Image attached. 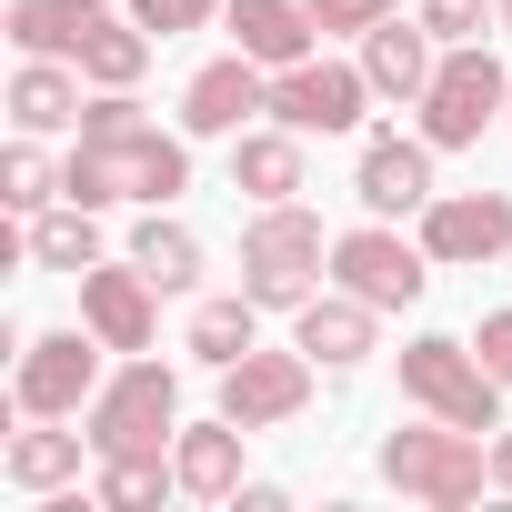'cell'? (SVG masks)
Returning <instances> with one entry per match:
<instances>
[{
  "label": "cell",
  "instance_id": "cell-7",
  "mask_svg": "<svg viewBox=\"0 0 512 512\" xmlns=\"http://www.w3.org/2000/svg\"><path fill=\"white\" fill-rule=\"evenodd\" d=\"M101 332L71 322V332H31L21 342V372H11V422H81V402L111 382L101 372Z\"/></svg>",
  "mask_w": 512,
  "mask_h": 512
},
{
  "label": "cell",
  "instance_id": "cell-16",
  "mask_svg": "<svg viewBox=\"0 0 512 512\" xmlns=\"http://www.w3.org/2000/svg\"><path fill=\"white\" fill-rule=\"evenodd\" d=\"M221 21H231V51H251L262 71H292V61L322 51L312 0H221Z\"/></svg>",
  "mask_w": 512,
  "mask_h": 512
},
{
  "label": "cell",
  "instance_id": "cell-34",
  "mask_svg": "<svg viewBox=\"0 0 512 512\" xmlns=\"http://www.w3.org/2000/svg\"><path fill=\"white\" fill-rule=\"evenodd\" d=\"M492 492H512V422L492 432Z\"/></svg>",
  "mask_w": 512,
  "mask_h": 512
},
{
  "label": "cell",
  "instance_id": "cell-32",
  "mask_svg": "<svg viewBox=\"0 0 512 512\" xmlns=\"http://www.w3.org/2000/svg\"><path fill=\"white\" fill-rule=\"evenodd\" d=\"M472 352L502 372V392H512V312H482V332H472Z\"/></svg>",
  "mask_w": 512,
  "mask_h": 512
},
{
  "label": "cell",
  "instance_id": "cell-33",
  "mask_svg": "<svg viewBox=\"0 0 512 512\" xmlns=\"http://www.w3.org/2000/svg\"><path fill=\"white\" fill-rule=\"evenodd\" d=\"M231 512H292V492H282V482H241Z\"/></svg>",
  "mask_w": 512,
  "mask_h": 512
},
{
  "label": "cell",
  "instance_id": "cell-27",
  "mask_svg": "<svg viewBox=\"0 0 512 512\" xmlns=\"http://www.w3.org/2000/svg\"><path fill=\"white\" fill-rule=\"evenodd\" d=\"M131 262H141L161 292H191V282H201V231H191V221H171V211H141Z\"/></svg>",
  "mask_w": 512,
  "mask_h": 512
},
{
  "label": "cell",
  "instance_id": "cell-35",
  "mask_svg": "<svg viewBox=\"0 0 512 512\" xmlns=\"http://www.w3.org/2000/svg\"><path fill=\"white\" fill-rule=\"evenodd\" d=\"M502 41H512V0H502Z\"/></svg>",
  "mask_w": 512,
  "mask_h": 512
},
{
  "label": "cell",
  "instance_id": "cell-22",
  "mask_svg": "<svg viewBox=\"0 0 512 512\" xmlns=\"http://www.w3.org/2000/svg\"><path fill=\"white\" fill-rule=\"evenodd\" d=\"M81 101H91L81 61H21V71H11V131H31V141L81 131Z\"/></svg>",
  "mask_w": 512,
  "mask_h": 512
},
{
  "label": "cell",
  "instance_id": "cell-19",
  "mask_svg": "<svg viewBox=\"0 0 512 512\" xmlns=\"http://www.w3.org/2000/svg\"><path fill=\"white\" fill-rule=\"evenodd\" d=\"M362 71H372V91H382V101H402V111H412V101L432 91V71H442V41L422 31V11H412V21L392 11L382 31H362Z\"/></svg>",
  "mask_w": 512,
  "mask_h": 512
},
{
  "label": "cell",
  "instance_id": "cell-25",
  "mask_svg": "<svg viewBox=\"0 0 512 512\" xmlns=\"http://www.w3.org/2000/svg\"><path fill=\"white\" fill-rule=\"evenodd\" d=\"M91 262H111L101 251V211H81V201H51L41 221H31V272H91Z\"/></svg>",
  "mask_w": 512,
  "mask_h": 512
},
{
  "label": "cell",
  "instance_id": "cell-1",
  "mask_svg": "<svg viewBox=\"0 0 512 512\" xmlns=\"http://www.w3.org/2000/svg\"><path fill=\"white\" fill-rule=\"evenodd\" d=\"M181 191H191V131H161V121H131V131H111V141H81V131H71L61 201H81V211H111V201L171 211Z\"/></svg>",
  "mask_w": 512,
  "mask_h": 512
},
{
  "label": "cell",
  "instance_id": "cell-5",
  "mask_svg": "<svg viewBox=\"0 0 512 512\" xmlns=\"http://www.w3.org/2000/svg\"><path fill=\"white\" fill-rule=\"evenodd\" d=\"M402 402L412 412H442V422H462V432H502V372L472 352V342H452V332H412L402 342Z\"/></svg>",
  "mask_w": 512,
  "mask_h": 512
},
{
  "label": "cell",
  "instance_id": "cell-14",
  "mask_svg": "<svg viewBox=\"0 0 512 512\" xmlns=\"http://www.w3.org/2000/svg\"><path fill=\"white\" fill-rule=\"evenodd\" d=\"M81 322H91L111 352H151V342H161V282L131 262V251H121V262H91V272H81Z\"/></svg>",
  "mask_w": 512,
  "mask_h": 512
},
{
  "label": "cell",
  "instance_id": "cell-6",
  "mask_svg": "<svg viewBox=\"0 0 512 512\" xmlns=\"http://www.w3.org/2000/svg\"><path fill=\"white\" fill-rule=\"evenodd\" d=\"M502 101H512V71L492 61V41H452L442 71H432V91L412 101V131H422L432 151H472V141L502 121Z\"/></svg>",
  "mask_w": 512,
  "mask_h": 512
},
{
  "label": "cell",
  "instance_id": "cell-20",
  "mask_svg": "<svg viewBox=\"0 0 512 512\" xmlns=\"http://www.w3.org/2000/svg\"><path fill=\"white\" fill-rule=\"evenodd\" d=\"M241 422L231 412H211V422H181V442H171V472H181V502H231L241 492Z\"/></svg>",
  "mask_w": 512,
  "mask_h": 512
},
{
  "label": "cell",
  "instance_id": "cell-13",
  "mask_svg": "<svg viewBox=\"0 0 512 512\" xmlns=\"http://www.w3.org/2000/svg\"><path fill=\"white\" fill-rule=\"evenodd\" d=\"M251 121H272V71L251 61V51H221L181 81V131L191 141H241Z\"/></svg>",
  "mask_w": 512,
  "mask_h": 512
},
{
  "label": "cell",
  "instance_id": "cell-17",
  "mask_svg": "<svg viewBox=\"0 0 512 512\" xmlns=\"http://www.w3.org/2000/svg\"><path fill=\"white\" fill-rule=\"evenodd\" d=\"M231 191H251V201H302V191H312V141L282 131V121H251V131L231 141Z\"/></svg>",
  "mask_w": 512,
  "mask_h": 512
},
{
  "label": "cell",
  "instance_id": "cell-31",
  "mask_svg": "<svg viewBox=\"0 0 512 512\" xmlns=\"http://www.w3.org/2000/svg\"><path fill=\"white\" fill-rule=\"evenodd\" d=\"M402 11V0H312V21H322V41H362V31H382Z\"/></svg>",
  "mask_w": 512,
  "mask_h": 512
},
{
  "label": "cell",
  "instance_id": "cell-36",
  "mask_svg": "<svg viewBox=\"0 0 512 512\" xmlns=\"http://www.w3.org/2000/svg\"><path fill=\"white\" fill-rule=\"evenodd\" d=\"M502 131H512V101H502Z\"/></svg>",
  "mask_w": 512,
  "mask_h": 512
},
{
  "label": "cell",
  "instance_id": "cell-11",
  "mask_svg": "<svg viewBox=\"0 0 512 512\" xmlns=\"http://www.w3.org/2000/svg\"><path fill=\"white\" fill-rule=\"evenodd\" d=\"M432 141L422 131H362V151H352V201L372 211V221H422V201L442 191L432 181Z\"/></svg>",
  "mask_w": 512,
  "mask_h": 512
},
{
  "label": "cell",
  "instance_id": "cell-23",
  "mask_svg": "<svg viewBox=\"0 0 512 512\" xmlns=\"http://www.w3.org/2000/svg\"><path fill=\"white\" fill-rule=\"evenodd\" d=\"M251 342H262V302H251V292H221V302H201V312H191V332H181V352H191L201 372H231Z\"/></svg>",
  "mask_w": 512,
  "mask_h": 512
},
{
  "label": "cell",
  "instance_id": "cell-29",
  "mask_svg": "<svg viewBox=\"0 0 512 512\" xmlns=\"http://www.w3.org/2000/svg\"><path fill=\"white\" fill-rule=\"evenodd\" d=\"M422 31L452 51V41H492L502 31V0H422Z\"/></svg>",
  "mask_w": 512,
  "mask_h": 512
},
{
  "label": "cell",
  "instance_id": "cell-10",
  "mask_svg": "<svg viewBox=\"0 0 512 512\" xmlns=\"http://www.w3.org/2000/svg\"><path fill=\"white\" fill-rule=\"evenodd\" d=\"M412 231L432 251V272H492L512 251V191H432Z\"/></svg>",
  "mask_w": 512,
  "mask_h": 512
},
{
  "label": "cell",
  "instance_id": "cell-4",
  "mask_svg": "<svg viewBox=\"0 0 512 512\" xmlns=\"http://www.w3.org/2000/svg\"><path fill=\"white\" fill-rule=\"evenodd\" d=\"M91 452H171L181 442V372L161 352H121V372L81 402Z\"/></svg>",
  "mask_w": 512,
  "mask_h": 512
},
{
  "label": "cell",
  "instance_id": "cell-30",
  "mask_svg": "<svg viewBox=\"0 0 512 512\" xmlns=\"http://www.w3.org/2000/svg\"><path fill=\"white\" fill-rule=\"evenodd\" d=\"M131 21H141L151 41H181V31H201V21H221V0H131Z\"/></svg>",
  "mask_w": 512,
  "mask_h": 512
},
{
  "label": "cell",
  "instance_id": "cell-3",
  "mask_svg": "<svg viewBox=\"0 0 512 512\" xmlns=\"http://www.w3.org/2000/svg\"><path fill=\"white\" fill-rule=\"evenodd\" d=\"M382 482H392L402 502H422V512H462V502H482V482H492V432H462V422L422 412V422L382 432Z\"/></svg>",
  "mask_w": 512,
  "mask_h": 512
},
{
  "label": "cell",
  "instance_id": "cell-21",
  "mask_svg": "<svg viewBox=\"0 0 512 512\" xmlns=\"http://www.w3.org/2000/svg\"><path fill=\"white\" fill-rule=\"evenodd\" d=\"M111 21V0H11V51L21 61H81V41Z\"/></svg>",
  "mask_w": 512,
  "mask_h": 512
},
{
  "label": "cell",
  "instance_id": "cell-2",
  "mask_svg": "<svg viewBox=\"0 0 512 512\" xmlns=\"http://www.w3.org/2000/svg\"><path fill=\"white\" fill-rule=\"evenodd\" d=\"M322 282H332V231H322V211H302V201H251V221H241V292L262 302V312H302Z\"/></svg>",
  "mask_w": 512,
  "mask_h": 512
},
{
  "label": "cell",
  "instance_id": "cell-28",
  "mask_svg": "<svg viewBox=\"0 0 512 512\" xmlns=\"http://www.w3.org/2000/svg\"><path fill=\"white\" fill-rule=\"evenodd\" d=\"M0 201H11V221H41V211L61 201V171L41 161V141H31V131L11 141V161H0Z\"/></svg>",
  "mask_w": 512,
  "mask_h": 512
},
{
  "label": "cell",
  "instance_id": "cell-24",
  "mask_svg": "<svg viewBox=\"0 0 512 512\" xmlns=\"http://www.w3.org/2000/svg\"><path fill=\"white\" fill-rule=\"evenodd\" d=\"M171 492H181L171 452H101V472H91V502L101 512H161Z\"/></svg>",
  "mask_w": 512,
  "mask_h": 512
},
{
  "label": "cell",
  "instance_id": "cell-18",
  "mask_svg": "<svg viewBox=\"0 0 512 512\" xmlns=\"http://www.w3.org/2000/svg\"><path fill=\"white\" fill-rule=\"evenodd\" d=\"M81 462H101L91 452V432H71V422H21L11 442H0V482L11 492H61V482H81Z\"/></svg>",
  "mask_w": 512,
  "mask_h": 512
},
{
  "label": "cell",
  "instance_id": "cell-12",
  "mask_svg": "<svg viewBox=\"0 0 512 512\" xmlns=\"http://www.w3.org/2000/svg\"><path fill=\"white\" fill-rule=\"evenodd\" d=\"M312 352L292 342V352H272V342H251L231 372H221V412L241 422V432H282V422H302V402H312Z\"/></svg>",
  "mask_w": 512,
  "mask_h": 512
},
{
  "label": "cell",
  "instance_id": "cell-15",
  "mask_svg": "<svg viewBox=\"0 0 512 512\" xmlns=\"http://www.w3.org/2000/svg\"><path fill=\"white\" fill-rule=\"evenodd\" d=\"M372 332H382V312H372L362 292H342V282H322V292L292 312V342H302L322 372H352V362H372Z\"/></svg>",
  "mask_w": 512,
  "mask_h": 512
},
{
  "label": "cell",
  "instance_id": "cell-8",
  "mask_svg": "<svg viewBox=\"0 0 512 512\" xmlns=\"http://www.w3.org/2000/svg\"><path fill=\"white\" fill-rule=\"evenodd\" d=\"M332 282L342 292H362L372 312H412L422 292H432V251H422V231H402V221H352V231H332Z\"/></svg>",
  "mask_w": 512,
  "mask_h": 512
},
{
  "label": "cell",
  "instance_id": "cell-9",
  "mask_svg": "<svg viewBox=\"0 0 512 512\" xmlns=\"http://www.w3.org/2000/svg\"><path fill=\"white\" fill-rule=\"evenodd\" d=\"M372 101H382V91H372L362 51H352V61L312 51V61L272 71V121H282V131H302V141H342V131H362V111H372Z\"/></svg>",
  "mask_w": 512,
  "mask_h": 512
},
{
  "label": "cell",
  "instance_id": "cell-26",
  "mask_svg": "<svg viewBox=\"0 0 512 512\" xmlns=\"http://www.w3.org/2000/svg\"><path fill=\"white\" fill-rule=\"evenodd\" d=\"M151 51H161V41H151V31H141L131 11H111V21H101V31L81 41V81H91V91H141Z\"/></svg>",
  "mask_w": 512,
  "mask_h": 512
}]
</instances>
